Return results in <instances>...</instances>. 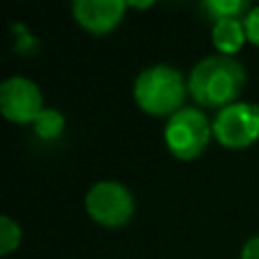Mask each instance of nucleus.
<instances>
[{
	"instance_id": "f257e3e1",
	"label": "nucleus",
	"mask_w": 259,
	"mask_h": 259,
	"mask_svg": "<svg viewBox=\"0 0 259 259\" xmlns=\"http://www.w3.org/2000/svg\"><path fill=\"white\" fill-rule=\"evenodd\" d=\"M246 84V71L234 57L211 55L193 66L189 73V94L202 107L225 109L237 100Z\"/></svg>"
},
{
	"instance_id": "f03ea898",
	"label": "nucleus",
	"mask_w": 259,
	"mask_h": 259,
	"mask_svg": "<svg viewBox=\"0 0 259 259\" xmlns=\"http://www.w3.org/2000/svg\"><path fill=\"white\" fill-rule=\"evenodd\" d=\"M189 87L182 73L168 64L148 66L134 80V100L150 116H173L182 109V100Z\"/></svg>"
},
{
	"instance_id": "7ed1b4c3",
	"label": "nucleus",
	"mask_w": 259,
	"mask_h": 259,
	"mask_svg": "<svg viewBox=\"0 0 259 259\" xmlns=\"http://www.w3.org/2000/svg\"><path fill=\"white\" fill-rule=\"evenodd\" d=\"M211 134H214L211 123L207 121V116L200 109L182 107L166 123L164 141L173 157H178L182 161H191L205 152Z\"/></svg>"
},
{
	"instance_id": "20e7f679",
	"label": "nucleus",
	"mask_w": 259,
	"mask_h": 259,
	"mask_svg": "<svg viewBox=\"0 0 259 259\" xmlns=\"http://www.w3.org/2000/svg\"><path fill=\"white\" fill-rule=\"evenodd\" d=\"M84 207L87 214L105 228H121L134 214L132 193L116 180L96 182L87 193Z\"/></svg>"
},
{
	"instance_id": "39448f33",
	"label": "nucleus",
	"mask_w": 259,
	"mask_h": 259,
	"mask_svg": "<svg viewBox=\"0 0 259 259\" xmlns=\"http://www.w3.org/2000/svg\"><path fill=\"white\" fill-rule=\"evenodd\" d=\"M214 137L230 150L248 148L259 139V107L250 103H232L221 109L211 123Z\"/></svg>"
},
{
	"instance_id": "423d86ee",
	"label": "nucleus",
	"mask_w": 259,
	"mask_h": 259,
	"mask_svg": "<svg viewBox=\"0 0 259 259\" xmlns=\"http://www.w3.org/2000/svg\"><path fill=\"white\" fill-rule=\"evenodd\" d=\"M0 112L12 123H34L44 112L39 87L27 77H9L0 84Z\"/></svg>"
},
{
	"instance_id": "0eeeda50",
	"label": "nucleus",
	"mask_w": 259,
	"mask_h": 259,
	"mask_svg": "<svg viewBox=\"0 0 259 259\" xmlns=\"http://www.w3.org/2000/svg\"><path fill=\"white\" fill-rule=\"evenodd\" d=\"M125 7L123 0H77L73 3V16L91 34H107L121 23Z\"/></svg>"
},
{
	"instance_id": "6e6552de",
	"label": "nucleus",
	"mask_w": 259,
	"mask_h": 259,
	"mask_svg": "<svg viewBox=\"0 0 259 259\" xmlns=\"http://www.w3.org/2000/svg\"><path fill=\"white\" fill-rule=\"evenodd\" d=\"M248 41L246 27H243L241 18H221L211 27V44L221 55L232 57L234 53L243 48V44Z\"/></svg>"
},
{
	"instance_id": "1a4fd4ad",
	"label": "nucleus",
	"mask_w": 259,
	"mask_h": 259,
	"mask_svg": "<svg viewBox=\"0 0 259 259\" xmlns=\"http://www.w3.org/2000/svg\"><path fill=\"white\" fill-rule=\"evenodd\" d=\"M202 9L209 14V18H214V23L221 18H239L243 12H250L246 0H207Z\"/></svg>"
},
{
	"instance_id": "9d476101",
	"label": "nucleus",
	"mask_w": 259,
	"mask_h": 259,
	"mask_svg": "<svg viewBox=\"0 0 259 259\" xmlns=\"http://www.w3.org/2000/svg\"><path fill=\"white\" fill-rule=\"evenodd\" d=\"M32 125H34L36 137L50 141V139H57L64 132V116L57 109H44Z\"/></svg>"
},
{
	"instance_id": "9b49d317",
	"label": "nucleus",
	"mask_w": 259,
	"mask_h": 259,
	"mask_svg": "<svg viewBox=\"0 0 259 259\" xmlns=\"http://www.w3.org/2000/svg\"><path fill=\"white\" fill-rule=\"evenodd\" d=\"M21 243V228L18 223H14L12 216H3L0 219V252L9 255L14 248H18Z\"/></svg>"
},
{
	"instance_id": "f8f14e48",
	"label": "nucleus",
	"mask_w": 259,
	"mask_h": 259,
	"mask_svg": "<svg viewBox=\"0 0 259 259\" xmlns=\"http://www.w3.org/2000/svg\"><path fill=\"white\" fill-rule=\"evenodd\" d=\"M243 27H246V36L250 44L259 46V5L252 7L243 18Z\"/></svg>"
},
{
	"instance_id": "ddd939ff",
	"label": "nucleus",
	"mask_w": 259,
	"mask_h": 259,
	"mask_svg": "<svg viewBox=\"0 0 259 259\" xmlns=\"http://www.w3.org/2000/svg\"><path fill=\"white\" fill-rule=\"evenodd\" d=\"M241 259H259V237H252L246 241L241 250Z\"/></svg>"
}]
</instances>
